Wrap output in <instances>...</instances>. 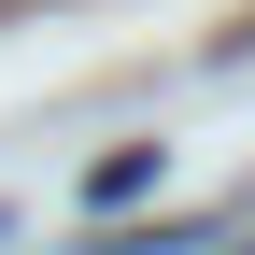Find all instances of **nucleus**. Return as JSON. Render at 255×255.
I'll return each mask as SVG.
<instances>
[{"label": "nucleus", "mask_w": 255, "mask_h": 255, "mask_svg": "<svg viewBox=\"0 0 255 255\" xmlns=\"http://www.w3.org/2000/svg\"><path fill=\"white\" fill-rule=\"evenodd\" d=\"M156 170H170V156H156V142H114V156H100V184H85V199H100V213H128V199H142Z\"/></svg>", "instance_id": "1"}, {"label": "nucleus", "mask_w": 255, "mask_h": 255, "mask_svg": "<svg viewBox=\"0 0 255 255\" xmlns=\"http://www.w3.org/2000/svg\"><path fill=\"white\" fill-rule=\"evenodd\" d=\"M227 57H255V14H241V28H227Z\"/></svg>", "instance_id": "2"}]
</instances>
